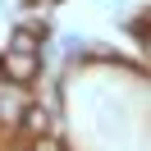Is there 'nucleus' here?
<instances>
[{
    "mask_svg": "<svg viewBox=\"0 0 151 151\" xmlns=\"http://www.w3.org/2000/svg\"><path fill=\"white\" fill-rule=\"evenodd\" d=\"M37 73H41V60L32 55V50H5L0 55V78L5 83H37Z\"/></svg>",
    "mask_w": 151,
    "mask_h": 151,
    "instance_id": "1",
    "label": "nucleus"
},
{
    "mask_svg": "<svg viewBox=\"0 0 151 151\" xmlns=\"http://www.w3.org/2000/svg\"><path fill=\"white\" fill-rule=\"evenodd\" d=\"M19 124H23L28 137H46V133H50V105L28 101V105H23V114H19Z\"/></svg>",
    "mask_w": 151,
    "mask_h": 151,
    "instance_id": "2",
    "label": "nucleus"
},
{
    "mask_svg": "<svg viewBox=\"0 0 151 151\" xmlns=\"http://www.w3.org/2000/svg\"><path fill=\"white\" fill-rule=\"evenodd\" d=\"M41 37H46V28H37V23H19L14 37H9V50H32V55H37Z\"/></svg>",
    "mask_w": 151,
    "mask_h": 151,
    "instance_id": "3",
    "label": "nucleus"
},
{
    "mask_svg": "<svg viewBox=\"0 0 151 151\" xmlns=\"http://www.w3.org/2000/svg\"><path fill=\"white\" fill-rule=\"evenodd\" d=\"M23 105H28V101H19V96H0V124H19Z\"/></svg>",
    "mask_w": 151,
    "mask_h": 151,
    "instance_id": "4",
    "label": "nucleus"
},
{
    "mask_svg": "<svg viewBox=\"0 0 151 151\" xmlns=\"http://www.w3.org/2000/svg\"><path fill=\"white\" fill-rule=\"evenodd\" d=\"M28 5H37V0H28Z\"/></svg>",
    "mask_w": 151,
    "mask_h": 151,
    "instance_id": "5",
    "label": "nucleus"
},
{
    "mask_svg": "<svg viewBox=\"0 0 151 151\" xmlns=\"http://www.w3.org/2000/svg\"><path fill=\"white\" fill-rule=\"evenodd\" d=\"M0 9H5V5H0Z\"/></svg>",
    "mask_w": 151,
    "mask_h": 151,
    "instance_id": "6",
    "label": "nucleus"
}]
</instances>
